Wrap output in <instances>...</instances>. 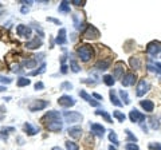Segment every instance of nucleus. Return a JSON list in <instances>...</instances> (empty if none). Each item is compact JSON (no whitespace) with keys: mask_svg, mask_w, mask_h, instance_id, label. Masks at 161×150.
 I'll use <instances>...</instances> for the list:
<instances>
[{"mask_svg":"<svg viewBox=\"0 0 161 150\" xmlns=\"http://www.w3.org/2000/svg\"><path fill=\"white\" fill-rule=\"evenodd\" d=\"M140 66H141V62H140V59L138 58H136V56H132L130 58V67L132 68H140Z\"/></svg>","mask_w":161,"mask_h":150,"instance_id":"nucleus-19","label":"nucleus"},{"mask_svg":"<svg viewBox=\"0 0 161 150\" xmlns=\"http://www.w3.org/2000/svg\"><path fill=\"white\" fill-rule=\"evenodd\" d=\"M129 117H130V121H132V122H141V121L145 119V117L141 114L140 111H137V110H132L130 114H129Z\"/></svg>","mask_w":161,"mask_h":150,"instance_id":"nucleus-11","label":"nucleus"},{"mask_svg":"<svg viewBox=\"0 0 161 150\" xmlns=\"http://www.w3.org/2000/svg\"><path fill=\"white\" fill-rule=\"evenodd\" d=\"M76 52H78V56L82 62H89L94 55V51H93V47L90 44H83V46L78 47Z\"/></svg>","mask_w":161,"mask_h":150,"instance_id":"nucleus-1","label":"nucleus"},{"mask_svg":"<svg viewBox=\"0 0 161 150\" xmlns=\"http://www.w3.org/2000/svg\"><path fill=\"white\" fill-rule=\"evenodd\" d=\"M16 32H18V35L23 36V38H30L31 36V30L30 27L24 26V24H20V26H18V28H16Z\"/></svg>","mask_w":161,"mask_h":150,"instance_id":"nucleus-6","label":"nucleus"},{"mask_svg":"<svg viewBox=\"0 0 161 150\" xmlns=\"http://www.w3.org/2000/svg\"><path fill=\"white\" fill-rule=\"evenodd\" d=\"M149 149H152V150H161V144H159V142L150 144V145H149Z\"/></svg>","mask_w":161,"mask_h":150,"instance_id":"nucleus-34","label":"nucleus"},{"mask_svg":"<svg viewBox=\"0 0 161 150\" xmlns=\"http://www.w3.org/2000/svg\"><path fill=\"white\" fill-rule=\"evenodd\" d=\"M93 96H95V98L98 99V101H101V99H102V98H101V95H99V94H97V92H94V94H93Z\"/></svg>","mask_w":161,"mask_h":150,"instance_id":"nucleus-40","label":"nucleus"},{"mask_svg":"<svg viewBox=\"0 0 161 150\" xmlns=\"http://www.w3.org/2000/svg\"><path fill=\"white\" fill-rule=\"evenodd\" d=\"M56 43L58 44H64L66 43V31L64 30H60L58 36H56Z\"/></svg>","mask_w":161,"mask_h":150,"instance_id":"nucleus-17","label":"nucleus"},{"mask_svg":"<svg viewBox=\"0 0 161 150\" xmlns=\"http://www.w3.org/2000/svg\"><path fill=\"white\" fill-rule=\"evenodd\" d=\"M120 95H121V98H122L124 99V102L125 103H129V102H130V101H129V98H128V92L126 91H124V90H120Z\"/></svg>","mask_w":161,"mask_h":150,"instance_id":"nucleus-29","label":"nucleus"},{"mask_svg":"<svg viewBox=\"0 0 161 150\" xmlns=\"http://www.w3.org/2000/svg\"><path fill=\"white\" fill-rule=\"evenodd\" d=\"M28 84H30V79H27V78H23V76H20V78L18 79V86H19V87L28 86Z\"/></svg>","mask_w":161,"mask_h":150,"instance_id":"nucleus-25","label":"nucleus"},{"mask_svg":"<svg viewBox=\"0 0 161 150\" xmlns=\"http://www.w3.org/2000/svg\"><path fill=\"white\" fill-rule=\"evenodd\" d=\"M103 82L107 84V86H113V84H114V82H115V79L113 78L111 75H105L103 76Z\"/></svg>","mask_w":161,"mask_h":150,"instance_id":"nucleus-23","label":"nucleus"},{"mask_svg":"<svg viewBox=\"0 0 161 150\" xmlns=\"http://www.w3.org/2000/svg\"><path fill=\"white\" fill-rule=\"evenodd\" d=\"M110 101H111V103L113 105H115V106H122V103L118 101V98L115 96V91L113 90V91H110Z\"/></svg>","mask_w":161,"mask_h":150,"instance_id":"nucleus-21","label":"nucleus"},{"mask_svg":"<svg viewBox=\"0 0 161 150\" xmlns=\"http://www.w3.org/2000/svg\"><path fill=\"white\" fill-rule=\"evenodd\" d=\"M149 84L145 82V80H140V83H138V86H137V90H136V94L137 96H142L145 95V92H146L149 90Z\"/></svg>","mask_w":161,"mask_h":150,"instance_id":"nucleus-8","label":"nucleus"},{"mask_svg":"<svg viewBox=\"0 0 161 150\" xmlns=\"http://www.w3.org/2000/svg\"><path fill=\"white\" fill-rule=\"evenodd\" d=\"M125 133H126V135H128L126 141H129V142H136V141H137V137H136L134 134H132L130 130H126Z\"/></svg>","mask_w":161,"mask_h":150,"instance_id":"nucleus-27","label":"nucleus"},{"mask_svg":"<svg viewBox=\"0 0 161 150\" xmlns=\"http://www.w3.org/2000/svg\"><path fill=\"white\" fill-rule=\"evenodd\" d=\"M52 150H63V149L59 148V146H54V148H52Z\"/></svg>","mask_w":161,"mask_h":150,"instance_id":"nucleus-42","label":"nucleus"},{"mask_svg":"<svg viewBox=\"0 0 161 150\" xmlns=\"http://www.w3.org/2000/svg\"><path fill=\"white\" fill-rule=\"evenodd\" d=\"M125 64L122 62H118L115 64V67H114V76L115 78H121V76H124L125 74Z\"/></svg>","mask_w":161,"mask_h":150,"instance_id":"nucleus-12","label":"nucleus"},{"mask_svg":"<svg viewBox=\"0 0 161 150\" xmlns=\"http://www.w3.org/2000/svg\"><path fill=\"white\" fill-rule=\"evenodd\" d=\"M72 4H74V6H78V7H79V6H83L85 3H83V2H79V0H74V2H72Z\"/></svg>","mask_w":161,"mask_h":150,"instance_id":"nucleus-38","label":"nucleus"},{"mask_svg":"<svg viewBox=\"0 0 161 150\" xmlns=\"http://www.w3.org/2000/svg\"><path fill=\"white\" fill-rule=\"evenodd\" d=\"M97 114H99V115H102L105 119L107 121V122H111V118H110V115L107 114L106 111H102V110H97Z\"/></svg>","mask_w":161,"mask_h":150,"instance_id":"nucleus-28","label":"nucleus"},{"mask_svg":"<svg viewBox=\"0 0 161 150\" xmlns=\"http://www.w3.org/2000/svg\"><path fill=\"white\" fill-rule=\"evenodd\" d=\"M68 135L74 139H79L80 135H82V129L79 126H74V127H70L68 129Z\"/></svg>","mask_w":161,"mask_h":150,"instance_id":"nucleus-9","label":"nucleus"},{"mask_svg":"<svg viewBox=\"0 0 161 150\" xmlns=\"http://www.w3.org/2000/svg\"><path fill=\"white\" fill-rule=\"evenodd\" d=\"M159 51H160L159 43H150V44H148V47H146V54L154 56V55L159 54Z\"/></svg>","mask_w":161,"mask_h":150,"instance_id":"nucleus-10","label":"nucleus"},{"mask_svg":"<svg viewBox=\"0 0 161 150\" xmlns=\"http://www.w3.org/2000/svg\"><path fill=\"white\" fill-rule=\"evenodd\" d=\"M12 79L10 78H4V76H0V82H4V83H10Z\"/></svg>","mask_w":161,"mask_h":150,"instance_id":"nucleus-35","label":"nucleus"},{"mask_svg":"<svg viewBox=\"0 0 161 150\" xmlns=\"http://www.w3.org/2000/svg\"><path fill=\"white\" fill-rule=\"evenodd\" d=\"M71 70L74 71V72H78V71L80 70V67L78 66V64H76L75 60H71Z\"/></svg>","mask_w":161,"mask_h":150,"instance_id":"nucleus-33","label":"nucleus"},{"mask_svg":"<svg viewBox=\"0 0 161 150\" xmlns=\"http://www.w3.org/2000/svg\"><path fill=\"white\" fill-rule=\"evenodd\" d=\"M66 148L67 150H79V146L72 141H66Z\"/></svg>","mask_w":161,"mask_h":150,"instance_id":"nucleus-24","label":"nucleus"},{"mask_svg":"<svg viewBox=\"0 0 161 150\" xmlns=\"http://www.w3.org/2000/svg\"><path fill=\"white\" fill-rule=\"evenodd\" d=\"M137 80V76L134 74H128L126 76H124L122 79V84L124 86H129V84H134Z\"/></svg>","mask_w":161,"mask_h":150,"instance_id":"nucleus-14","label":"nucleus"},{"mask_svg":"<svg viewBox=\"0 0 161 150\" xmlns=\"http://www.w3.org/2000/svg\"><path fill=\"white\" fill-rule=\"evenodd\" d=\"M48 105L47 101H42V99H38V101H34L31 105H30V110L31 111H36V110H42Z\"/></svg>","mask_w":161,"mask_h":150,"instance_id":"nucleus-4","label":"nucleus"},{"mask_svg":"<svg viewBox=\"0 0 161 150\" xmlns=\"http://www.w3.org/2000/svg\"><path fill=\"white\" fill-rule=\"evenodd\" d=\"M59 11L68 12V11H70V3H68V2H62L59 4Z\"/></svg>","mask_w":161,"mask_h":150,"instance_id":"nucleus-22","label":"nucleus"},{"mask_svg":"<svg viewBox=\"0 0 161 150\" xmlns=\"http://www.w3.org/2000/svg\"><path fill=\"white\" fill-rule=\"evenodd\" d=\"M42 88H43V83L42 82H39V83L35 84V90H42Z\"/></svg>","mask_w":161,"mask_h":150,"instance_id":"nucleus-37","label":"nucleus"},{"mask_svg":"<svg viewBox=\"0 0 161 150\" xmlns=\"http://www.w3.org/2000/svg\"><path fill=\"white\" fill-rule=\"evenodd\" d=\"M125 150H140V148L136 144H128L125 145Z\"/></svg>","mask_w":161,"mask_h":150,"instance_id":"nucleus-31","label":"nucleus"},{"mask_svg":"<svg viewBox=\"0 0 161 150\" xmlns=\"http://www.w3.org/2000/svg\"><path fill=\"white\" fill-rule=\"evenodd\" d=\"M109 139H110L114 145H118V144H120V142H118V139H117L115 133H113V131H110V134H109Z\"/></svg>","mask_w":161,"mask_h":150,"instance_id":"nucleus-30","label":"nucleus"},{"mask_svg":"<svg viewBox=\"0 0 161 150\" xmlns=\"http://www.w3.org/2000/svg\"><path fill=\"white\" fill-rule=\"evenodd\" d=\"M91 127V133L97 137H99V138H102L103 134H105V127L102 126V125H98V123H93L90 125Z\"/></svg>","mask_w":161,"mask_h":150,"instance_id":"nucleus-5","label":"nucleus"},{"mask_svg":"<svg viewBox=\"0 0 161 150\" xmlns=\"http://www.w3.org/2000/svg\"><path fill=\"white\" fill-rule=\"evenodd\" d=\"M79 95H80V96H83V99L89 101V102H90V105H91V106H98V102H95V101H93V99L90 98V95H87V92L85 91V90L79 91Z\"/></svg>","mask_w":161,"mask_h":150,"instance_id":"nucleus-18","label":"nucleus"},{"mask_svg":"<svg viewBox=\"0 0 161 150\" xmlns=\"http://www.w3.org/2000/svg\"><path fill=\"white\" fill-rule=\"evenodd\" d=\"M83 38L85 39H91V40L98 39L99 38V31L97 30L95 27H93V26H87L86 31L83 32Z\"/></svg>","mask_w":161,"mask_h":150,"instance_id":"nucleus-2","label":"nucleus"},{"mask_svg":"<svg viewBox=\"0 0 161 150\" xmlns=\"http://www.w3.org/2000/svg\"><path fill=\"white\" fill-rule=\"evenodd\" d=\"M4 110H6L4 107H0V119L3 118V111H4Z\"/></svg>","mask_w":161,"mask_h":150,"instance_id":"nucleus-41","label":"nucleus"},{"mask_svg":"<svg viewBox=\"0 0 161 150\" xmlns=\"http://www.w3.org/2000/svg\"><path fill=\"white\" fill-rule=\"evenodd\" d=\"M141 106L144 107V110H145V111L150 113V111H153V109H154V103H153L152 101L145 99V101H141Z\"/></svg>","mask_w":161,"mask_h":150,"instance_id":"nucleus-15","label":"nucleus"},{"mask_svg":"<svg viewBox=\"0 0 161 150\" xmlns=\"http://www.w3.org/2000/svg\"><path fill=\"white\" fill-rule=\"evenodd\" d=\"M114 117L118 118L120 122H124L125 121V114H122V113H120V111H114Z\"/></svg>","mask_w":161,"mask_h":150,"instance_id":"nucleus-32","label":"nucleus"},{"mask_svg":"<svg viewBox=\"0 0 161 150\" xmlns=\"http://www.w3.org/2000/svg\"><path fill=\"white\" fill-rule=\"evenodd\" d=\"M72 86H71V83H68V82H64V83H62V88H71Z\"/></svg>","mask_w":161,"mask_h":150,"instance_id":"nucleus-36","label":"nucleus"},{"mask_svg":"<svg viewBox=\"0 0 161 150\" xmlns=\"http://www.w3.org/2000/svg\"><path fill=\"white\" fill-rule=\"evenodd\" d=\"M64 117L67 118L68 122H79V121H82V115L75 111H66L64 113Z\"/></svg>","mask_w":161,"mask_h":150,"instance_id":"nucleus-7","label":"nucleus"},{"mask_svg":"<svg viewBox=\"0 0 161 150\" xmlns=\"http://www.w3.org/2000/svg\"><path fill=\"white\" fill-rule=\"evenodd\" d=\"M40 46H42V40L38 39V38H34L31 42H27L26 43V47L28 48V50H35V48H38Z\"/></svg>","mask_w":161,"mask_h":150,"instance_id":"nucleus-13","label":"nucleus"},{"mask_svg":"<svg viewBox=\"0 0 161 150\" xmlns=\"http://www.w3.org/2000/svg\"><path fill=\"white\" fill-rule=\"evenodd\" d=\"M109 150H115V148L114 146H109Z\"/></svg>","mask_w":161,"mask_h":150,"instance_id":"nucleus-43","label":"nucleus"},{"mask_svg":"<svg viewBox=\"0 0 161 150\" xmlns=\"http://www.w3.org/2000/svg\"><path fill=\"white\" fill-rule=\"evenodd\" d=\"M60 71H62V72H66V71H67V66H66V64H62V68H60Z\"/></svg>","mask_w":161,"mask_h":150,"instance_id":"nucleus-39","label":"nucleus"},{"mask_svg":"<svg viewBox=\"0 0 161 150\" xmlns=\"http://www.w3.org/2000/svg\"><path fill=\"white\" fill-rule=\"evenodd\" d=\"M58 103L60 105V106H63V107H70V106H74L75 105V101L72 99V96L63 95V96H60V98L58 99Z\"/></svg>","mask_w":161,"mask_h":150,"instance_id":"nucleus-3","label":"nucleus"},{"mask_svg":"<svg viewBox=\"0 0 161 150\" xmlns=\"http://www.w3.org/2000/svg\"><path fill=\"white\" fill-rule=\"evenodd\" d=\"M39 131V129L34 127L31 123H24V133H27L28 135H34Z\"/></svg>","mask_w":161,"mask_h":150,"instance_id":"nucleus-16","label":"nucleus"},{"mask_svg":"<svg viewBox=\"0 0 161 150\" xmlns=\"http://www.w3.org/2000/svg\"><path fill=\"white\" fill-rule=\"evenodd\" d=\"M149 123H150V127L154 129V130L160 127V123H159V121H157L156 118H150V119H149Z\"/></svg>","mask_w":161,"mask_h":150,"instance_id":"nucleus-26","label":"nucleus"},{"mask_svg":"<svg viewBox=\"0 0 161 150\" xmlns=\"http://www.w3.org/2000/svg\"><path fill=\"white\" fill-rule=\"evenodd\" d=\"M109 64H110V62H109V60H99V62L97 63L95 66H97V68H98V70H106V68L109 67Z\"/></svg>","mask_w":161,"mask_h":150,"instance_id":"nucleus-20","label":"nucleus"}]
</instances>
